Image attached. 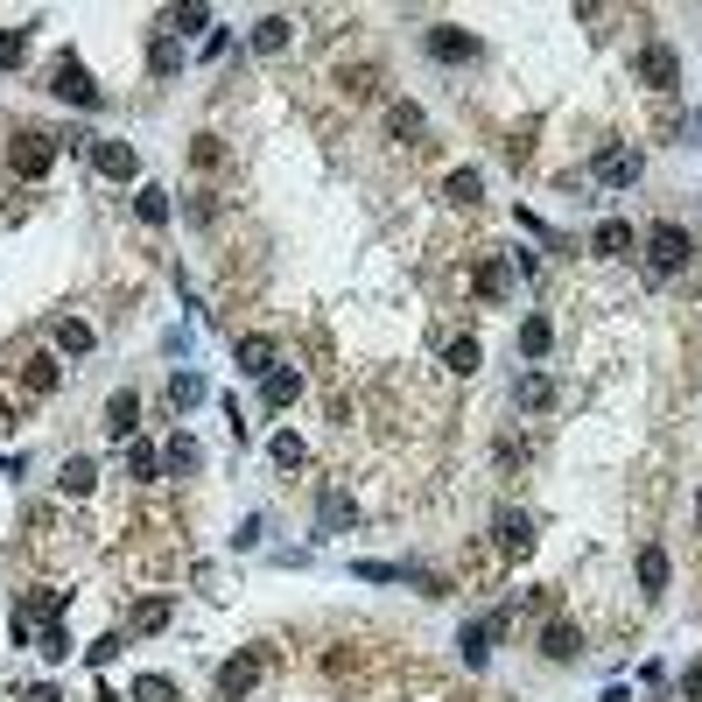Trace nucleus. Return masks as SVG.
I'll return each mask as SVG.
<instances>
[{
  "label": "nucleus",
  "mask_w": 702,
  "mask_h": 702,
  "mask_svg": "<svg viewBox=\"0 0 702 702\" xmlns=\"http://www.w3.org/2000/svg\"><path fill=\"white\" fill-rule=\"evenodd\" d=\"M176 64H183V43H176V36H155V43H148V71H155V78H176Z\"/></svg>",
  "instance_id": "obj_23"
},
{
  "label": "nucleus",
  "mask_w": 702,
  "mask_h": 702,
  "mask_svg": "<svg viewBox=\"0 0 702 702\" xmlns=\"http://www.w3.org/2000/svg\"><path fill=\"white\" fill-rule=\"evenodd\" d=\"M478 190H485V176H478V169H457V176L443 183V197H457V204H478Z\"/></svg>",
  "instance_id": "obj_30"
},
{
  "label": "nucleus",
  "mask_w": 702,
  "mask_h": 702,
  "mask_svg": "<svg viewBox=\"0 0 702 702\" xmlns=\"http://www.w3.org/2000/svg\"><path fill=\"white\" fill-rule=\"evenodd\" d=\"M29 702H64V695L57 688H29Z\"/></svg>",
  "instance_id": "obj_41"
},
{
  "label": "nucleus",
  "mask_w": 702,
  "mask_h": 702,
  "mask_svg": "<svg viewBox=\"0 0 702 702\" xmlns=\"http://www.w3.org/2000/svg\"><path fill=\"white\" fill-rule=\"evenodd\" d=\"M295 394H302V373H295V366H274V373L260 380V401H267V408H288Z\"/></svg>",
  "instance_id": "obj_14"
},
{
  "label": "nucleus",
  "mask_w": 702,
  "mask_h": 702,
  "mask_svg": "<svg viewBox=\"0 0 702 702\" xmlns=\"http://www.w3.org/2000/svg\"><path fill=\"white\" fill-rule=\"evenodd\" d=\"M506 632V611H492V618H478V625H464L457 632V646H464V667H485L492 660V639Z\"/></svg>",
  "instance_id": "obj_5"
},
{
  "label": "nucleus",
  "mask_w": 702,
  "mask_h": 702,
  "mask_svg": "<svg viewBox=\"0 0 702 702\" xmlns=\"http://www.w3.org/2000/svg\"><path fill=\"white\" fill-rule=\"evenodd\" d=\"M134 695H141V702H176V681H162V674H141V681H134Z\"/></svg>",
  "instance_id": "obj_34"
},
{
  "label": "nucleus",
  "mask_w": 702,
  "mask_h": 702,
  "mask_svg": "<svg viewBox=\"0 0 702 702\" xmlns=\"http://www.w3.org/2000/svg\"><path fill=\"white\" fill-rule=\"evenodd\" d=\"M22 57H29V36H22V29H15V36H8V29H0V71H15Z\"/></svg>",
  "instance_id": "obj_35"
},
{
  "label": "nucleus",
  "mask_w": 702,
  "mask_h": 702,
  "mask_svg": "<svg viewBox=\"0 0 702 702\" xmlns=\"http://www.w3.org/2000/svg\"><path fill=\"white\" fill-rule=\"evenodd\" d=\"M492 534H499V548H506V555H527V548H534V520H527V513H513V506H499Z\"/></svg>",
  "instance_id": "obj_8"
},
{
  "label": "nucleus",
  "mask_w": 702,
  "mask_h": 702,
  "mask_svg": "<svg viewBox=\"0 0 702 702\" xmlns=\"http://www.w3.org/2000/svg\"><path fill=\"white\" fill-rule=\"evenodd\" d=\"M197 29H211V8H183L176 15V36H197Z\"/></svg>",
  "instance_id": "obj_38"
},
{
  "label": "nucleus",
  "mask_w": 702,
  "mask_h": 702,
  "mask_svg": "<svg viewBox=\"0 0 702 702\" xmlns=\"http://www.w3.org/2000/svg\"><path fill=\"white\" fill-rule=\"evenodd\" d=\"M548 344H555L548 316H527V323H520V351H527V359H548Z\"/></svg>",
  "instance_id": "obj_27"
},
{
  "label": "nucleus",
  "mask_w": 702,
  "mask_h": 702,
  "mask_svg": "<svg viewBox=\"0 0 702 702\" xmlns=\"http://www.w3.org/2000/svg\"><path fill=\"white\" fill-rule=\"evenodd\" d=\"M625 246H632V225H625V218H604V225L590 232V253H604V260H618Z\"/></svg>",
  "instance_id": "obj_18"
},
{
  "label": "nucleus",
  "mask_w": 702,
  "mask_h": 702,
  "mask_svg": "<svg viewBox=\"0 0 702 702\" xmlns=\"http://www.w3.org/2000/svg\"><path fill=\"white\" fill-rule=\"evenodd\" d=\"M169 625V597H141L134 604V632H162Z\"/></svg>",
  "instance_id": "obj_29"
},
{
  "label": "nucleus",
  "mask_w": 702,
  "mask_h": 702,
  "mask_svg": "<svg viewBox=\"0 0 702 702\" xmlns=\"http://www.w3.org/2000/svg\"><path fill=\"white\" fill-rule=\"evenodd\" d=\"M688 253H695V239H688L674 218H660V225L646 232V267H653L660 281H667V274H681V267H688Z\"/></svg>",
  "instance_id": "obj_1"
},
{
  "label": "nucleus",
  "mask_w": 702,
  "mask_h": 702,
  "mask_svg": "<svg viewBox=\"0 0 702 702\" xmlns=\"http://www.w3.org/2000/svg\"><path fill=\"white\" fill-rule=\"evenodd\" d=\"M253 681H260V653H239V660H225V667H218V695H225V702H239Z\"/></svg>",
  "instance_id": "obj_9"
},
{
  "label": "nucleus",
  "mask_w": 702,
  "mask_h": 702,
  "mask_svg": "<svg viewBox=\"0 0 702 702\" xmlns=\"http://www.w3.org/2000/svg\"><path fill=\"white\" fill-rule=\"evenodd\" d=\"M513 401H520L527 415H541V408L555 401V380H548V373H520V380H513Z\"/></svg>",
  "instance_id": "obj_15"
},
{
  "label": "nucleus",
  "mask_w": 702,
  "mask_h": 702,
  "mask_svg": "<svg viewBox=\"0 0 702 702\" xmlns=\"http://www.w3.org/2000/svg\"><path fill=\"white\" fill-rule=\"evenodd\" d=\"M422 43H429L436 64H471V57H478V36H464V29H450V22H436Z\"/></svg>",
  "instance_id": "obj_4"
},
{
  "label": "nucleus",
  "mask_w": 702,
  "mask_h": 702,
  "mask_svg": "<svg viewBox=\"0 0 702 702\" xmlns=\"http://www.w3.org/2000/svg\"><path fill=\"white\" fill-rule=\"evenodd\" d=\"M134 429H141V401H134V394H113V401H106V436L127 443Z\"/></svg>",
  "instance_id": "obj_12"
},
{
  "label": "nucleus",
  "mask_w": 702,
  "mask_h": 702,
  "mask_svg": "<svg viewBox=\"0 0 702 702\" xmlns=\"http://www.w3.org/2000/svg\"><path fill=\"white\" fill-rule=\"evenodd\" d=\"M541 653H548V660H576V653H583V632H576V625H562V618H555V625H548V632H541Z\"/></svg>",
  "instance_id": "obj_20"
},
{
  "label": "nucleus",
  "mask_w": 702,
  "mask_h": 702,
  "mask_svg": "<svg viewBox=\"0 0 702 702\" xmlns=\"http://www.w3.org/2000/svg\"><path fill=\"white\" fill-rule=\"evenodd\" d=\"M57 351H71V359H85V351H92V323L64 316V323H57Z\"/></svg>",
  "instance_id": "obj_28"
},
{
  "label": "nucleus",
  "mask_w": 702,
  "mask_h": 702,
  "mask_svg": "<svg viewBox=\"0 0 702 702\" xmlns=\"http://www.w3.org/2000/svg\"><path fill=\"white\" fill-rule=\"evenodd\" d=\"M253 50H260V57L288 50V15H260V22H253Z\"/></svg>",
  "instance_id": "obj_22"
},
{
  "label": "nucleus",
  "mask_w": 702,
  "mask_h": 702,
  "mask_svg": "<svg viewBox=\"0 0 702 702\" xmlns=\"http://www.w3.org/2000/svg\"><path fill=\"white\" fill-rule=\"evenodd\" d=\"M50 92H57L64 106H85V113H92V106H106V92L92 85V71H85L78 57H57V71H50Z\"/></svg>",
  "instance_id": "obj_2"
},
{
  "label": "nucleus",
  "mask_w": 702,
  "mask_h": 702,
  "mask_svg": "<svg viewBox=\"0 0 702 702\" xmlns=\"http://www.w3.org/2000/svg\"><path fill=\"white\" fill-rule=\"evenodd\" d=\"M8 169H15V176H29V183H36V176H50V169H57V141H50V134H15Z\"/></svg>",
  "instance_id": "obj_3"
},
{
  "label": "nucleus",
  "mask_w": 702,
  "mask_h": 702,
  "mask_svg": "<svg viewBox=\"0 0 702 702\" xmlns=\"http://www.w3.org/2000/svg\"><path fill=\"white\" fill-rule=\"evenodd\" d=\"M302 457H309V450H302V436H295V429H281V436H274V464H281V471H295Z\"/></svg>",
  "instance_id": "obj_31"
},
{
  "label": "nucleus",
  "mask_w": 702,
  "mask_h": 702,
  "mask_svg": "<svg viewBox=\"0 0 702 702\" xmlns=\"http://www.w3.org/2000/svg\"><path fill=\"white\" fill-rule=\"evenodd\" d=\"M204 394H211V387H204V373H176V380H169V401H176V415H190Z\"/></svg>",
  "instance_id": "obj_25"
},
{
  "label": "nucleus",
  "mask_w": 702,
  "mask_h": 702,
  "mask_svg": "<svg viewBox=\"0 0 702 702\" xmlns=\"http://www.w3.org/2000/svg\"><path fill=\"white\" fill-rule=\"evenodd\" d=\"M239 373L246 380H267L274 373V337H239Z\"/></svg>",
  "instance_id": "obj_13"
},
{
  "label": "nucleus",
  "mask_w": 702,
  "mask_h": 702,
  "mask_svg": "<svg viewBox=\"0 0 702 702\" xmlns=\"http://www.w3.org/2000/svg\"><path fill=\"white\" fill-rule=\"evenodd\" d=\"M681 688H688V695H695V702H702V660H695V667H688V681H681Z\"/></svg>",
  "instance_id": "obj_40"
},
{
  "label": "nucleus",
  "mask_w": 702,
  "mask_h": 702,
  "mask_svg": "<svg viewBox=\"0 0 702 702\" xmlns=\"http://www.w3.org/2000/svg\"><path fill=\"white\" fill-rule=\"evenodd\" d=\"M667 576H674V569H667V548H639V597H660Z\"/></svg>",
  "instance_id": "obj_17"
},
{
  "label": "nucleus",
  "mask_w": 702,
  "mask_h": 702,
  "mask_svg": "<svg viewBox=\"0 0 702 702\" xmlns=\"http://www.w3.org/2000/svg\"><path fill=\"white\" fill-rule=\"evenodd\" d=\"M316 513H323V534H344V527H359V506H351L344 492H323V506H316Z\"/></svg>",
  "instance_id": "obj_21"
},
{
  "label": "nucleus",
  "mask_w": 702,
  "mask_h": 702,
  "mask_svg": "<svg viewBox=\"0 0 702 702\" xmlns=\"http://www.w3.org/2000/svg\"><path fill=\"white\" fill-rule=\"evenodd\" d=\"M43 653H50V660H64V653H71V639H64V625H43Z\"/></svg>",
  "instance_id": "obj_39"
},
{
  "label": "nucleus",
  "mask_w": 702,
  "mask_h": 702,
  "mask_svg": "<svg viewBox=\"0 0 702 702\" xmlns=\"http://www.w3.org/2000/svg\"><path fill=\"white\" fill-rule=\"evenodd\" d=\"M197 464H204V450H197V436H183V429H176V436L162 443V471H176V478H183V471H197Z\"/></svg>",
  "instance_id": "obj_16"
},
{
  "label": "nucleus",
  "mask_w": 702,
  "mask_h": 702,
  "mask_svg": "<svg viewBox=\"0 0 702 702\" xmlns=\"http://www.w3.org/2000/svg\"><path fill=\"white\" fill-rule=\"evenodd\" d=\"M127 464H134V478H162V450H155V443H134Z\"/></svg>",
  "instance_id": "obj_32"
},
{
  "label": "nucleus",
  "mask_w": 702,
  "mask_h": 702,
  "mask_svg": "<svg viewBox=\"0 0 702 702\" xmlns=\"http://www.w3.org/2000/svg\"><path fill=\"white\" fill-rule=\"evenodd\" d=\"M359 576H366V583H401L408 569H401V562H359Z\"/></svg>",
  "instance_id": "obj_37"
},
{
  "label": "nucleus",
  "mask_w": 702,
  "mask_h": 702,
  "mask_svg": "<svg viewBox=\"0 0 702 702\" xmlns=\"http://www.w3.org/2000/svg\"><path fill=\"white\" fill-rule=\"evenodd\" d=\"M695 506H702V499H695Z\"/></svg>",
  "instance_id": "obj_42"
},
{
  "label": "nucleus",
  "mask_w": 702,
  "mask_h": 702,
  "mask_svg": "<svg viewBox=\"0 0 702 702\" xmlns=\"http://www.w3.org/2000/svg\"><path fill=\"white\" fill-rule=\"evenodd\" d=\"M471 288H478L485 302H506V295H513V260H478Z\"/></svg>",
  "instance_id": "obj_11"
},
{
  "label": "nucleus",
  "mask_w": 702,
  "mask_h": 702,
  "mask_svg": "<svg viewBox=\"0 0 702 702\" xmlns=\"http://www.w3.org/2000/svg\"><path fill=\"white\" fill-rule=\"evenodd\" d=\"M92 169L113 176V183H127V176H141V155L127 141H92Z\"/></svg>",
  "instance_id": "obj_7"
},
{
  "label": "nucleus",
  "mask_w": 702,
  "mask_h": 702,
  "mask_svg": "<svg viewBox=\"0 0 702 702\" xmlns=\"http://www.w3.org/2000/svg\"><path fill=\"white\" fill-rule=\"evenodd\" d=\"M443 366L471 380V373H478V337H450V344H443Z\"/></svg>",
  "instance_id": "obj_26"
},
{
  "label": "nucleus",
  "mask_w": 702,
  "mask_h": 702,
  "mask_svg": "<svg viewBox=\"0 0 702 702\" xmlns=\"http://www.w3.org/2000/svg\"><path fill=\"white\" fill-rule=\"evenodd\" d=\"M387 127H394V134H422V106H408V99H401V106L387 113Z\"/></svg>",
  "instance_id": "obj_36"
},
{
  "label": "nucleus",
  "mask_w": 702,
  "mask_h": 702,
  "mask_svg": "<svg viewBox=\"0 0 702 702\" xmlns=\"http://www.w3.org/2000/svg\"><path fill=\"white\" fill-rule=\"evenodd\" d=\"M92 485H99V464H92V457H71V464H64V478H57V492H64V499H85Z\"/></svg>",
  "instance_id": "obj_19"
},
{
  "label": "nucleus",
  "mask_w": 702,
  "mask_h": 702,
  "mask_svg": "<svg viewBox=\"0 0 702 702\" xmlns=\"http://www.w3.org/2000/svg\"><path fill=\"white\" fill-rule=\"evenodd\" d=\"M134 211H141V225H169V190H162V183H141Z\"/></svg>",
  "instance_id": "obj_24"
},
{
  "label": "nucleus",
  "mask_w": 702,
  "mask_h": 702,
  "mask_svg": "<svg viewBox=\"0 0 702 702\" xmlns=\"http://www.w3.org/2000/svg\"><path fill=\"white\" fill-rule=\"evenodd\" d=\"M639 78H646L653 92H674V85H681V64H674V50H667V43H646V50H639Z\"/></svg>",
  "instance_id": "obj_6"
},
{
  "label": "nucleus",
  "mask_w": 702,
  "mask_h": 702,
  "mask_svg": "<svg viewBox=\"0 0 702 702\" xmlns=\"http://www.w3.org/2000/svg\"><path fill=\"white\" fill-rule=\"evenodd\" d=\"M29 394H57V359H29Z\"/></svg>",
  "instance_id": "obj_33"
},
{
  "label": "nucleus",
  "mask_w": 702,
  "mask_h": 702,
  "mask_svg": "<svg viewBox=\"0 0 702 702\" xmlns=\"http://www.w3.org/2000/svg\"><path fill=\"white\" fill-rule=\"evenodd\" d=\"M597 183H611V190L639 183V155H632V148H604V155H597Z\"/></svg>",
  "instance_id": "obj_10"
}]
</instances>
